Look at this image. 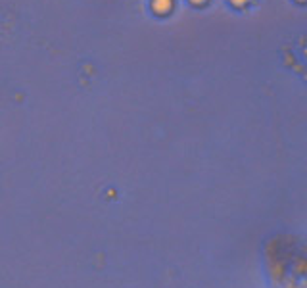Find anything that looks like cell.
I'll return each mask as SVG.
<instances>
[{
  "label": "cell",
  "instance_id": "obj_1",
  "mask_svg": "<svg viewBox=\"0 0 307 288\" xmlns=\"http://www.w3.org/2000/svg\"><path fill=\"white\" fill-rule=\"evenodd\" d=\"M152 8L156 10L158 14H167V12H171L173 8V0H154Z\"/></svg>",
  "mask_w": 307,
  "mask_h": 288
},
{
  "label": "cell",
  "instance_id": "obj_2",
  "mask_svg": "<svg viewBox=\"0 0 307 288\" xmlns=\"http://www.w3.org/2000/svg\"><path fill=\"white\" fill-rule=\"evenodd\" d=\"M249 0H232V4H236V6H244V4H248Z\"/></svg>",
  "mask_w": 307,
  "mask_h": 288
},
{
  "label": "cell",
  "instance_id": "obj_3",
  "mask_svg": "<svg viewBox=\"0 0 307 288\" xmlns=\"http://www.w3.org/2000/svg\"><path fill=\"white\" fill-rule=\"evenodd\" d=\"M192 4H203V2H206V0H190Z\"/></svg>",
  "mask_w": 307,
  "mask_h": 288
}]
</instances>
